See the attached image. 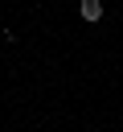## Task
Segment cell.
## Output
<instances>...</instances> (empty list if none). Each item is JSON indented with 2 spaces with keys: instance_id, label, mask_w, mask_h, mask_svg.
I'll return each mask as SVG.
<instances>
[{
  "instance_id": "obj_1",
  "label": "cell",
  "mask_w": 123,
  "mask_h": 132,
  "mask_svg": "<svg viewBox=\"0 0 123 132\" xmlns=\"http://www.w3.org/2000/svg\"><path fill=\"white\" fill-rule=\"evenodd\" d=\"M78 12H82L86 21H98V16H102V0H82V4H78Z\"/></svg>"
}]
</instances>
